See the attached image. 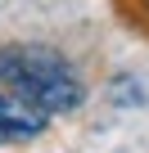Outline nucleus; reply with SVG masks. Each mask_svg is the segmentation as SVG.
<instances>
[{"label":"nucleus","instance_id":"nucleus-2","mask_svg":"<svg viewBox=\"0 0 149 153\" xmlns=\"http://www.w3.org/2000/svg\"><path fill=\"white\" fill-rule=\"evenodd\" d=\"M50 131V117L14 99L9 90H0V144H32Z\"/></svg>","mask_w":149,"mask_h":153},{"label":"nucleus","instance_id":"nucleus-1","mask_svg":"<svg viewBox=\"0 0 149 153\" xmlns=\"http://www.w3.org/2000/svg\"><path fill=\"white\" fill-rule=\"evenodd\" d=\"M0 90H9L14 99H23L27 108L54 117H68L86 104V81L77 76L59 50L50 45H0Z\"/></svg>","mask_w":149,"mask_h":153},{"label":"nucleus","instance_id":"nucleus-3","mask_svg":"<svg viewBox=\"0 0 149 153\" xmlns=\"http://www.w3.org/2000/svg\"><path fill=\"white\" fill-rule=\"evenodd\" d=\"M127 9H136V14L149 23V0H127Z\"/></svg>","mask_w":149,"mask_h":153}]
</instances>
